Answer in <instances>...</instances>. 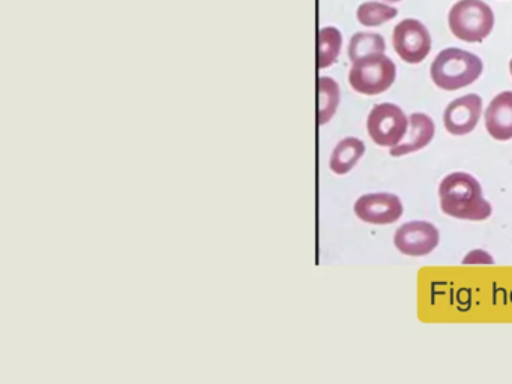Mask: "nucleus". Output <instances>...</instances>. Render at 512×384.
<instances>
[{
    "mask_svg": "<svg viewBox=\"0 0 512 384\" xmlns=\"http://www.w3.org/2000/svg\"><path fill=\"white\" fill-rule=\"evenodd\" d=\"M440 209L448 216L464 221H485L490 218L491 204L482 194L478 180L469 173L448 174L439 186Z\"/></svg>",
    "mask_w": 512,
    "mask_h": 384,
    "instance_id": "nucleus-1",
    "label": "nucleus"
},
{
    "mask_svg": "<svg viewBox=\"0 0 512 384\" xmlns=\"http://www.w3.org/2000/svg\"><path fill=\"white\" fill-rule=\"evenodd\" d=\"M484 63L476 54L461 48H445L434 57L430 75L433 83L443 90H458L470 86L481 77Z\"/></svg>",
    "mask_w": 512,
    "mask_h": 384,
    "instance_id": "nucleus-2",
    "label": "nucleus"
},
{
    "mask_svg": "<svg viewBox=\"0 0 512 384\" xmlns=\"http://www.w3.org/2000/svg\"><path fill=\"white\" fill-rule=\"evenodd\" d=\"M448 24L460 41L482 42L493 30V9L482 0H458L449 11Z\"/></svg>",
    "mask_w": 512,
    "mask_h": 384,
    "instance_id": "nucleus-3",
    "label": "nucleus"
},
{
    "mask_svg": "<svg viewBox=\"0 0 512 384\" xmlns=\"http://www.w3.org/2000/svg\"><path fill=\"white\" fill-rule=\"evenodd\" d=\"M397 77V66L382 54L364 57L352 62L349 71V83L355 92L374 96L386 92Z\"/></svg>",
    "mask_w": 512,
    "mask_h": 384,
    "instance_id": "nucleus-4",
    "label": "nucleus"
},
{
    "mask_svg": "<svg viewBox=\"0 0 512 384\" xmlns=\"http://www.w3.org/2000/svg\"><path fill=\"white\" fill-rule=\"evenodd\" d=\"M367 129L374 143L392 149L406 137L409 117L398 105L389 102L374 105L368 114Z\"/></svg>",
    "mask_w": 512,
    "mask_h": 384,
    "instance_id": "nucleus-5",
    "label": "nucleus"
},
{
    "mask_svg": "<svg viewBox=\"0 0 512 384\" xmlns=\"http://www.w3.org/2000/svg\"><path fill=\"white\" fill-rule=\"evenodd\" d=\"M392 44L398 56L410 65L421 63L431 51V36L427 27L415 18H406L395 26Z\"/></svg>",
    "mask_w": 512,
    "mask_h": 384,
    "instance_id": "nucleus-6",
    "label": "nucleus"
},
{
    "mask_svg": "<svg viewBox=\"0 0 512 384\" xmlns=\"http://www.w3.org/2000/svg\"><path fill=\"white\" fill-rule=\"evenodd\" d=\"M439 230L431 222L412 221L395 231L394 243L401 254L424 257L439 245Z\"/></svg>",
    "mask_w": 512,
    "mask_h": 384,
    "instance_id": "nucleus-7",
    "label": "nucleus"
},
{
    "mask_svg": "<svg viewBox=\"0 0 512 384\" xmlns=\"http://www.w3.org/2000/svg\"><path fill=\"white\" fill-rule=\"evenodd\" d=\"M355 215L367 224H394L403 216L404 207L397 195L389 192H374L356 200Z\"/></svg>",
    "mask_w": 512,
    "mask_h": 384,
    "instance_id": "nucleus-8",
    "label": "nucleus"
},
{
    "mask_svg": "<svg viewBox=\"0 0 512 384\" xmlns=\"http://www.w3.org/2000/svg\"><path fill=\"white\" fill-rule=\"evenodd\" d=\"M482 113V99L476 93L454 99L443 113L446 131L452 135L470 134L478 125Z\"/></svg>",
    "mask_w": 512,
    "mask_h": 384,
    "instance_id": "nucleus-9",
    "label": "nucleus"
},
{
    "mask_svg": "<svg viewBox=\"0 0 512 384\" xmlns=\"http://www.w3.org/2000/svg\"><path fill=\"white\" fill-rule=\"evenodd\" d=\"M485 128L497 141L512 138V92H502L494 96L485 111Z\"/></svg>",
    "mask_w": 512,
    "mask_h": 384,
    "instance_id": "nucleus-10",
    "label": "nucleus"
},
{
    "mask_svg": "<svg viewBox=\"0 0 512 384\" xmlns=\"http://www.w3.org/2000/svg\"><path fill=\"white\" fill-rule=\"evenodd\" d=\"M434 132H436V126L430 116L424 113H413L409 117L406 137L397 146L392 147L391 156L409 155L424 149L433 140Z\"/></svg>",
    "mask_w": 512,
    "mask_h": 384,
    "instance_id": "nucleus-11",
    "label": "nucleus"
},
{
    "mask_svg": "<svg viewBox=\"0 0 512 384\" xmlns=\"http://www.w3.org/2000/svg\"><path fill=\"white\" fill-rule=\"evenodd\" d=\"M364 141L356 137L343 138L340 143L332 150L331 159H329V168L332 173L343 176L353 170L359 159L364 156Z\"/></svg>",
    "mask_w": 512,
    "mask_h": 384,
    "instance_id": "nucleus-12",
    "label": "nucleus"
},
{
    "mask_svg": "<svg viewBox=\"0 0 512 384\" xmlns=\"http://www.w3.org/2000/svg\"><path fill=\"white\" fill-rule=\"evenodd\" d=\"M341 93L337 81L331 77L319 78V125H326L337 113Z\"/></svg>",
    "mask_w": 512,
    "mask_h": 384,
    "instance_id": "nucleus-13",
    "label": "nucleus"
},
{
    "mask_svg": "<svg viewBox=\"0 0 512 384\" xmlns=\"http://www.w3.org/2000/svg\"><path fill=\"white\" fill-rule=\"evenodd\" d=\"M386 42L379 33L359 32L355 33L349 42V59L352 62L373 56V54L385 53Z\"/></svg>",
    "mask_w": 512,
    "mask_h": 384,
    "instance_id": "nucleus-14",
    "label": "nucleus"
},
{
    "mask_svg": "<svg viewBox=\"0 0 512 384\" xmlns=\"http://www.w3.org/2000/svg\"><path fill=\"white\" fill-rule=\"evenodd\" d=\"M343 36L337 27H322L319 32V68L325 69L334 65L340 56Z\"/></svg>",
    "mask_w": 512,
    "mask_h": 384,
    "instance_id": "nucleus-15",
    "label": "nucleus"
},
{
    "mask_svg": "<svg viewBox=\"0 0 512 384\" xmlns=\"http://www.w3.org/2000/svg\"><path fill=\"white\" fill-rule=\"evenodd\" d=\"M398 11L394 6L380 2H365L356 11V18L362 26H382L386 21L397 17Z\"/></svg>",
    "mask_w": 512,
    "mask_h": 384,
    "instance_id": "nucleus-16",
    "label": "nucleus"
},
{
    "mask_svg": "<svg viewBox=\"0 0 512 384\" xmlns=\"http://www.w3.org/2000/svg\"><path fill=\"white\" fill-rule=\"evenodd\" d=\"M464 264H493V258L490 257V255L487 254V252L481 251V249H478V251H472L469 255H467L466 258L463 260Z\"/></svg>",
    "mask_w": 512,
    "mask_h": 384,
    "instance_id": "nucleus-17",
    "label": "nucleus"
},
{
    "mask_svg": "<svg viewBox=\"0 0 512 384\" xmlns=\"http://www.w3.org/2000/svg\"><path fill=\"white\" fill-rule=\"evenodd\" d=\"M509 71H511V75H512V59H511V62H509Z\"/></svg>",
    "mask_w": 512,
    "mask_h": 384,
    "instance_id": "nucleus-18",
    "label": "nucleus"
},
{
    "mask_svg": "<svg viewBox=\"0 0 512 384\" xmlns=\"http://www.w3.org/2000/svg\"><path fill=\"white\" fill-rule=\"evenodd\" d=\"M386 2L395 3V2H401V0H386Z\"/></svg>",
    "mask_w": 512,
    "mask_h": 384,
    "instance_id": "nucleus-19",
    "label": "nucleus"
}]
</instances>
